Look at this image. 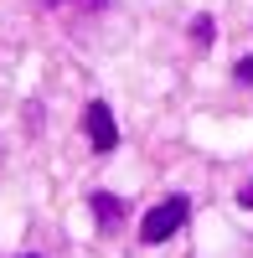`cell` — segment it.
<instances>
[{"label": "cell", "instance_id": "obj_4", "mask_svg": "<svg viewBox=\"0 0 253 258\" xmlns=\"http://www.w3.org/2000/svg\"><path fill=\"white\" fill-rule=\"evenodd\" d=\"M212 36H217L212 16H192V41H197V47H212Z\"/></svg>", "mask_w": 253, "mask_h": 258}, {"label": "cell", "instance_id": "obj_3", "mask_svg": "<svg viewBox=\"0 0 253 258\" xmlns=\"http://www.w3.org/2000/svg\"><path fill=\"white\" fill-rule=\"evenodd\" d=\"M88 207H93V217H98V232H119V227H124V202H119V197H109V191H93Z\"/></svg>", "mask_w": 253, "mask_h": 258}, {"label": "cell", "instance_id": "obj_6", "mask_svg": "<svg viewBox=\"0 0 253 258\" xmlns=\"http://www.w3.org/2000/svg\"><path fill=\"white\" fill-rule=\"evenodd\" d=\"M238 202H243V207H253V186H243V191H238Z\"/></svg>", "mask_w": 253, "mask_h": 258}, {"label": "cell", "instance_id": "obj_7", "mask_svg": "<svg viewBox=\"0 0 253 258\" xmlns=\"http://www.w3.org/2000/svg\"><path fill=\"white\" fill-rule=\"evenodd\" d=\"M26 258H36V253H26Z\"/></svg>", "mask_w": 253, "mask_h": 258}, {"label": "cell", "instance_id": "obj_1", "mask_svg": "<svg viewBox=\"0 0 253 258\" xmlns=\"http://www.w3.org/2000/svg\"><path fill=\"white\" fill-rule=\"evenodd\" d=\"M186 217H192V202L186 197H165L160 207L145 212V222H140V243H165V238H176V232L186 227Z\"/></svg>", "mask_w": 253, "mask_h": 258}, {"label": "cell", "instance_id": "obj_5", "mask_svg": "<svg viewBox=\"0 0 253 258\" xmlns=\"http://www.w3.org/2000/svg\"><path fill=\"white\" fill-rule=\"evenodd\" d=\"M238 83H253V57H238V68H233Z\"/></svg>", "mask_w": 253, "mask_h": 258}, {"label": "cell", "instance_id": "obj_2", "mask_svg": "<svg viewBox=\"0 0 253 258\" xmlns=\"http://www.w3.org/2000/svg\"><path fill=\"white\" fill-rule=\"evenodd\" d=\"M83 129H88V140H93L98 155H109V150L119 145V124H114V114H109V103H98V98L83 109Z\"/></svg>", "mask_w": 253, "mask_h": 258}]
</instances>
